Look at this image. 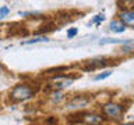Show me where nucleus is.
Returning <instances> with one entry per match:
<instances>
[{"instance_id": "obj_1", "label": "nucleus", "mask_w": 134, "mask_h": 125, "mask_svg": "<svg viewBox=\"0 0 134 125\" xmlns=\"http://www.w3.org/2000/svg\"><path fill=\"white\" fill-rule=\"evenodd\" d=\"M34 95H35V89L28 85H24V83L15 85L14 89L11 90V99L14 102H24V100L31 99Z\"/></svg>"}, {"instance_id": "obj_2", "label": "nucleus", "mask_w": 134, "mask_h": 125, "mask_svg": "<svg viewBox=\"0 0 134 125\" xmlns=\"http://www.w3.org/2000/svg\"><path fill=\"white\" fill-rule=\"evenodd\" d=\"M102 113L110 120H120L123 117V107L119 103H105L102 106Z\"/></svg>"}, {"instance_id": "obj_3", "label": "nucleus", "mask_w": 134, "mask_h": 125, "mask_svg": "<svg viewBox=\"0 0 134 125\" xmlns=\"http://www.w3.org/2000/svg\"><path fill=\"white\" fill-rule=\"evenodd\" d=\"M90 102H91L90 97L78 95V96H74V97H71L70 100H67L66 108H67V110H81V108L88 107Z\"/></svg>"}, {"instance_id": "obj_4", "label": "nucleus", "mask_w": 134, "mask_h": 125, "mask_svg": "<svg viewBox=\"0 0 134 125\" xmlns=\"http://www.w3.org/2000/svg\"><path fill=\"white\" fill-rule=\"evenodd\" d=\"M74 82V78H67L64 75H59V77L53 78V83H50L54 90H63L66 88L71 86V83Z\"/></svg>"}, {"instance_id": "obj_5", "label": "nucleus", "mask_w": 134, "mask_h": 125, "mask_svg": "<svg viewBox=\"0 0 134 125\" xmlns=\"http://www.w3.org/2000/svg\"><path fill=\"white\" fill-rule=\"evenodd\" d=\"M80 121L85 125H100L103 122V117L92 114V113H84V114H80Z\"/></svg>"}, {"instance_id": "obj_6", "label": "nucleus", "mask_w": 134, "mask_h": 125, "mask_svg": "<svg viewBox=\"0 0 134 125\" xmlns=\"http://www.w3.org/2000/svg\"><path fill=\"white\" fill-rule=\"evenodd\" d=\"M119 21L124 27H131L134 28V8L129 10H121L119 12Z\"/></svg>"}, {"instance_id": "obj_7", "label": "nucleus", "mask_w": 134, "mask_h": 125, "mask_svg": "<svg viewBox=\"0 0 134 125\" xmlns=\"http://www.w3.org/2000/svg\"><path fill=\"white\" fill-rule=\"evenodd\" d=\"M108 64V60L105 57H96V58H91V60L87 61V65L84 67V70L88 71V70H96V68H102Z\"/></svg>"}, {"instance_id": "obj_8", "label": "nucleus", "mask_w": 134, "mask_h": 125, "mask_svg": "<svg viewBox=\"0 0 134 125\" xmlns=\"http://www.w3.org/2000/svg\"><path fill=\"white\" fill-rule=\"evenodd\" d=\"M109 29H110L112 32H115V33H123L126 31V27L120 22L119 20H112L110 22H109Z\"/></svg>"}, {"instance_id": "obj_9", "label": "nucleus", "mask_w": 134, "mask_h": 125, "mask_svg": "<svg viewBox=\"0 0 134 125\" xmlns=\"http://www.w3.org/2000/svg\"><path fill=\"white\" fill-rule=\"evenodd\" d=\"M127 39H113V38H103L99 39V45H124Z\"/></svg>"}, {"instance_id": "obj_10", "label": "nucleus", "mask_w": 134, "mask_h": 125, "mask_svg": "<svg viewBox=\"0 0 134 125\" xmlns=\"http://www.w3.org/2000/svg\"><path fill=\"white\" fill-rule=\"evenodd\" d=\"M120 52L121 53H130V52H134V39H127L124 45H121L120 47Z\"/></svg>"}, {"instance_id": "obj_11", "label": "nucleus", "mask_w": 134, "mask_h": 125, "mask_svg": "<svg viewBox=\"0 0 134 125\" xmlns=\"http://www.w3.org/2000/svg\"><path fill=\"white\" fill-rule=\"evenodd\" d=\"M105 20H106L105 12H99V14H96L95 17H92V20L90 21V24H88V25H96V27H99Z\"/></svg>"}, {"instance_id": "obj_12", "label": "nucleus", "mask_w": 134, "mask_h": 125, "mask_svg": "<svg viewBox=\"0 0 134 125\" xmlns=\"http://www.w3.org/2000/svg\"><path fill=\"white\" fill-rule=\"evenodd\" d=\"M46 43V42H49V38L48 36H36L34 38V39H29V40H24L23 45H35V43Z\"/></svg>"}, {"instance_id": "obj_13", "label": "nucleus", "mask_w": 134, "mask_h": 125, "mask_svg": "<svg viewBox=\"0 0 134 125\" xmlns=\"http://www.w3.org/2000/svg\"><path fill=\"white\" fill-rule=\"evenodd\" d=\"M50 99H52V103H59V102H62L63 99H64V95L62 93L60 90H54L52 95H50Z\"/></svg>"}, {"instance_id": "obj_14", "label": "nucleus", "mask_w": 134, "mask_h": 125, "mask_svg": "<svg viewBox=\"0 0 134 125\" xmlns=\"http://www.w3.org/2000/svg\"><path fill=\"white\" fill-rule=\"evenodd\" d=\"M113 72L110 70H106V71H103V72H99V74H96L95 77H94V81H102V79H106L109 78L112 75Z\"/></svg>"}, {"instance_id": "obj_15", "label": "nucleus", "mask_w": 134, "mask_h": 125, "mask_svg": "<svg viewBox=\"0 0 134 125\" xmlns=\"http://www.w3.org/2000/svg\"><path fill=\"white\" fill-rule=\"evenodd\" d=\"M78 35V28H69L67 29V39H73Z\"/></svg>"}, {"instance_id": "obj_16", "label": "nucleus", "mask_w": 134, "mask_h": 125, "mask_svg": "<svg viewBox=\"0 0 134 125\" xmlns=\"http://www.w3.org/2000/svg\"><path fill=\"white\" fill-rule=\"evenodd\" d=\"M8 14H10V8H8V6L0 7V21H2L4 17H7Z\"/></svg>"}, {"instance_id": "obj_17", "label": "nucleus", "mask_w": 134, "mask_h": 125, "mask_svg": "<svg viewBox=\"0 0 134 125\" xmlns=\"http://www.w3.org/2000/svg\"><path fill=\"white\" fill-rule=\"evenodd\" d=\"M121 125H134V122H126V124H121Z\"/></svg>"}, {"instance_id": "obj_18", "label": "nucleus", "mask_w": 134, "mask_h": 125, "mask_svg": "<svg viewBox=\"0 0 134 125\" xmlns=\"http://www.w3.org/2000/svg\"><path fill=\"white\" fill-rule=\"evenodd\" d=\"M2 71H3V67H2V65H0V74H2Z\"/></svg>"}]
</instances>
